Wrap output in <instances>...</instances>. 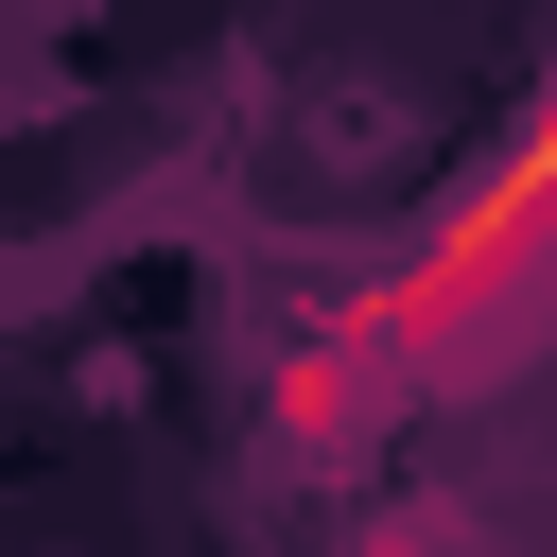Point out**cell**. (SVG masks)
I'll return each instance as SVG.
<instances>
[{"label": "cell", "instance_id": "6da1fadb", "mask_svg": "<svg viewBox=\"0 0 557 557\" xmlns=\"http://www.w3.org/2000/svg\"><path fill=\"white\" fill-rule=\"evenodd\" d=\"M540 278H557V70H540V104L505 122V157L453 191V226L313 348V383H331V366H435V348H470L487 313H522ZM313 383H296V400H313Z\"/></svg>", "mask_w": 557, "mask_h": 557}, {"label": "cell", "instance_id": "7a4b0ae2", "mask_svg": "<svg viewBox=\"0 0 557 557\" xmlns=\"http://www.w3.org/2000/svg\"><path fill=\"white\" fill-rule=\"evenodd\" d=\"M383 557H400V540H383Z\"/></svg>", "mask_w": 557, "mask_h": 557}]
</instances>
